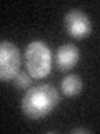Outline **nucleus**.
<instances>
[{
    "instance_id": "4",
    "label": "nucleus",
    "mask_w": 100,
    "mask_h": 134,
    "mask_svg": "<svg viewBox=\"0 0 100 134\" xmlns=\"http://www.w3.org/2000/svg\"><path fill=\"white\" fill-rule=\"evenodd\" d=\"M64 25L67 34L73 39H85L92 34V22L89 15L78 8H72L67 12L64 17Z\"/></svg>"
},
{
    "instance_id": "6",
    "label": "nucleus",
    "mask_w": 100,
    "mask_h": 134,
    "mask_svg": "<svg viewBox=\"0 0 100 134\" xmlns=\"http://www.w3.org/2000/svg\"><path fill=\"white\" fill-rule=\"evenodd\" d=\"M82 79L80 75L77 74H68L62 79V84H60V89H62V94L65 97H77L78 94L82 92Z\"/></svg>"
},
{
    "instance_id": "8",
    "label": "nucleus",
    "mask_w": 100,
    "mask_h": 134,
    "mask_svg": "<svg viewBox=\"0 0 100 134\" xmlns=\"http://www.w3.org/2000/svg\"><path fill=\"white\" fill-rule=\"evenodd\" d=\"M72 132L73 134H89L90 129H87V127H75V129H72Z\"/></svg>"
},
{
    "instance_id": "3",
    "label": "nucleus",
    "mask_w": 100,
    "mask_h": 134,
    "mask_svg": "<svg viewBox=\"0 0 100 134\" xmlns=\"http://www.w3.org/2000/svg\"><path fill=\"white\" fill-rule=\"evenodd\" d=\"M22 65V55L15 44L3 40L0 44V79L2 82L14 81L17 74L20 72Z\"/></svg>"
},
{
    "instance_id": "7",
    "label": "nucleus",
    "mask_w": 100,
    "mask_h": 134,
    "mask_svg": "<svg viewBox=\"0 0 100 134\" xmlns=\"http://www.w3.org/2000/svg\"><path fill=\"white\" fill-rule=\"evenodd\" d=\"M32 75L28 74V72H23V70H20L18 74H17V77L14 79V84H15V87L17 89H30L32 87Z\"/></svg>"
},
{
    "instance_id": "1",
    "label": "nucleus",
    "mask_w": 100,
    "mask_h": 134,
    "mask_svg": "<svg viewBox=\"0 0 100 134\" xmlns=\"http://www.w3.org/2000/svg\"><path fill=\"white\" fill-rule=\"evenodd\" d=\"M60 102V94L52 84H39L23 94L20 109L28 119H42L48 116Z\"/></svg>"
},
{
    "instance_id": "2",
    "label": "nucleus",
    "mask_w": 100,
    "mask_h": 134,
    "mask_svg": "<svg viewBox=\"0 0 100 134\" xmlns=\"http://www.w3.org/2000/svg\"><path fill=\"white\" fill-rule=\"evenodd\" d=\"M23 62L33 79H43L52 69V52L45 42L32 40L23 52Z\"/></svg>"
},
{
    "instance_id": "5",
    "label": "nucleus",
    "mask_w": 100,
    "mask_h": 134,
    "mask_svg": "<svg viewBox=\"0 0 100 134\" xmlns=\"http://www.w3.org/2000/svg\"><path fill=\"white\" fill-rule=\"evenodd\" d=\"M78 59H80V50L73 44H64L55 52V64L58 67V70H62V72L75 67Z\"/></svg>"
}]
</instances>
